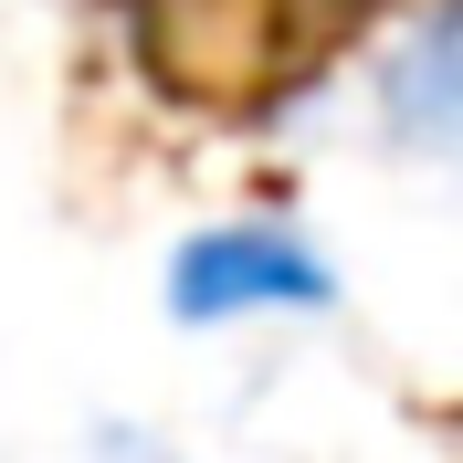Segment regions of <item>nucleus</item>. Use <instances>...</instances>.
Here are the masks:
<instances>
[{
	"label": "nucleus",
	"mask_w": 463,
	"mask_h": 463,
	"mask_svg": "<svg viewBox=\"0 0 463 463\" xmlns=\"http://www.w3.org/2000/svg\"><path fill=\"white\" fill-rule=\"evenodd\" d=\"M337 306V263L317 232L274 222V211H232L201 222L169 253V317L179 326H242V317H326Z\"/></svg>",
	"instance_id": "1"
},
{
	"label": "nucleus",
	"mask_w": 463,
	"mask_h": 463,
	"mask_svg": "<svg viewBox=\"0 0 463 463\" xmlns=\"http://www.w3.org/2000/svg\"><path fill=\"white\" fill-rule=\"evenodd\" d=\"M390 11H401V0H242V53L306 63V53H326V43H347V32L390 22Z\"/></svg>",
	"instance_id": "3"
},
{
	"label": "nucleus",
	"mask_w": 463,
	"mask_h": 463,
	"mask_svg": "<svg viewBox=\"0 0 463 463\" xmlns=\"http://www.w3.org/2000/svg\"><path fill=\"white\" fill-rule=\"evenodd\" d=\"M379 127L401 147H463V0H421L379 63Z\"/></svg>",
	"instance_id": "2"
}]
</instances>
